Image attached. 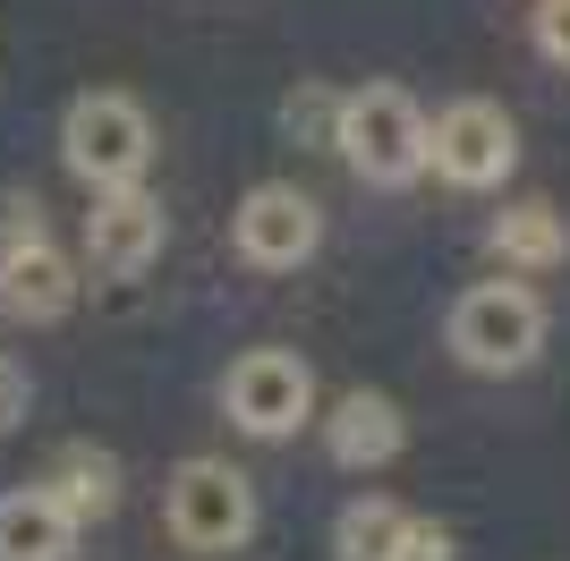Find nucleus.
Listing matches in <instances>:
<instances>
[{"label":"nucleus","mask_w":570,"mask_h":561,"mask_svg":"<svg viewBox=\"0 0 570 561\" xmlns=\"http://www.w3.org/2000/svg\"><path fill=\"white\" fill-rule=\"evenodd\" d=\"M282 128H289V137H307V145H333L341 137V94H289V102H282Z\"/></svg>","instance_id":"2eb2a0df"},{"label":"nucleus","mask_w":570,"mask_h":561,"mask_svg":"<svg viewBox=\"0 0 570 561\" xmlns=\"http://www.w3.org/2000/svg\"><path fill=\"white\" fill-rule=\"evenodd\" d=\"M230 247L238 264H256V273H298V264L324 247V213H315V196H298V187L264 179L238 196L230 213Z\"/></svg>","instance_id":"0eeeda50"},{"label":"nucleus","mask_w":570,"mask_h":561,"mask_svg":"<svg viewBox=\"0 0 570 561\" xmlns=\"http://www.w3.org/2000/svg\"><path fill=\"white\" fill-rule=\"evenodd\" d=\"M170 247V213L154 187H95V213H86V256H95V273H145V264Z\"/></svg>","instance_id":"6e6552de"},{"label":"nucleus","mask_w":570,"mask_h":561,"mask_svg":"<svg viewBox=\"0 0 570 561\" xmlns=\"http://www.w3.org/2000/svg\"><path fill=\"white\" fill-rule=\"evenodd\" d=\"M426 170L452 179V187H502L520 170V128H511V111L485 102V94L443 102V111L426 119Z\"/></svg>","instance_id":"20e7f679"},{"label":"nucleus","mask_w":570,"mask_h":561,"mask_svg":"<svg viewBox=\"0 0 570 561\" xmlns=\"http://www.w3.org/2000/svg\"><path fill=\"white\" fill-rule=\"evenodd\" d=\"M333 154L366 187L426 179V111H417L401 86H357V94H341V137H333Z\"/></svg>","instance_id":"f03ea898"},{"label":"nucleus","mask_w":570,"mask_h":561,"mask_svg":"<svg viewBox=\"0 0 570 561\" xmlns=\"http://www.w3.org/2000/svg\"><path fill=\"white\" fill-rule=\"evenodd\" d=\"M77 528H86V519H77L51 485L0 493V561H69L77 553Z\"/></svg>","instance_id":"9d476101"},{"label":"nucleus","mask_w":570,"mask_h":561,"mask_svg":"<svg viewBox=\"0 0 570 561\" xmlns=\"http://www.w3.org/2000/svg\"><path fill=\"white\" fill-rule=\"evenodd\" d=\"M401 443H409V425L383 392H350L333 417H324V451H333L341 468H383V460H401Z\"/></svg>","instance_id":"9b49d317"},{"label":"nucleus","mask_w":570,"mask_h":561,"mask_svg":"<svg viewBox=\"0 0 570 561\" xmlns=\"http://www.w3.org/2000/svg\"><path fill=\"white\" fill-rule=\"evenodd\" d=\"M60 163L77 170L86 187H137L154 170V119H145L137 94H77L60 111Z\"/></svg>","instance_id":"f257e3e1"},{"label":"nucleus","mask_w":570,"mask_h":561,"mask_svg":"<svg viewBox=\"0 0 570 561\" xmlns=\"http://www.w3.org/2000/svg\"><path fill=\"white\" fill-rule=\"evenodd\" d=\"M546 350V306L528 280H476L452 306V357L476 374H520Z\"/></svg>","instance_id":"7ed1b4c3"},{"label":"nucleus","mask_w":570,"mask_h":561,"mask_svg":"<svg viewBox=\"0 0 570 561\" xmlns=\"http://www.w3.org/2000/svg\"><path fill=\"white\" fill-rule=\"evenodd\" d=\"M43 485L60 493V502H69L77 519H102V511L119 502V468H111V451H69V460L51 468Z\"/></svg>","instance_id":"4468645a"},{"label":"nucleus","mask_w":570,"mask_h":561,"mask_svg":"<svg viewBox=\"0 0 570 561\" xmlns=\"http://www.w3.org/2000/svg\"><path fill=\"white\" fill-rule=\"evenodd\" d=\"M222 409H230L238 434L282 443V434H298V425L315 417V366L298 350H247L222 374Z\"/></svg>","instance_id":"423d86ee"},{"label":"nucleus","mask_w":570,"mask_h":561,"mask_svg":"<svg viewBox=\"0 0 570 561\" xmlns=\"http://www.w3.org/2000/svg\"><path fill=\"white\" fill-rule=\"evenodd\" d=\"M26 238H43V205L35 196H0V256L26 247Z\"/></svg>","instance_id":"f3484780"},{"label":"nucleus","mask_w":570,"mask_h":561,"mask_svg":"<svg viewBox=\"0 0 570 561\" xmlns=\"http://www.w3.org/2000/svg\"><path fill=\"white\" fill-rule=\"evenodd\" d=\"M170 537L188 553H238L256 537V485L230 460H179L170 468Z\"/></svg>","instance_id":"39448f33"},{"label":"nucleus","mask_w":570,"mask_h":561,"mask_svg":"<svg viewBox=\"0 0 570 561\" xmlns=\"http://www.w3.org/2000/svg\"><path fill=\"white\" fill-rule=\"evenodd\" d=\"M401 544H409L401 502H350V511L333 519V553L341 561H401Z\"/></svg>","instance_id":"ddd939ff"},{"label":"nucleus","mask_w":570,"mask_h":561,"mask_svg":"<svg viewBox=\"0 0 570 561\" xmlns=\"http://www.w3.org/2000/svg\"><path fill=\"white\" fill-rule=\"evenodd\" d=\"M26 409H35V383H26V366H18V357H0V434H18V425H26Z\"/></svg>","instance_id":"a211bd4d"},{"label":"nucleus","mask_w":570,"mask_h":561,"mask_svg":"<svg viewBox=\"0 0 570 561\" xmlns=\"http://www.w3.org/2000/svg\"><path fill=\"white\" fill-rule=\"evenodd\" d=\"M485 247H494L511 273H553V264L570 256V222L553 205H511V213H494Z\"/></svg>","instance_id":"f8f14e48"},{"label":"nucleus","mask_w":570,"mask_h":561,"mask_svg":"<svg viewBox=\"0 0 570 561\" xmlns=\"http://www.w3.org/2000/svg\"><path fill=\"white\" fill-rule=\"evenodd\" d=\"M69 306H77V264L51 238H26L0 256V315L9 324H60Z\"/></svg>","instance_id":"1a4fd4ad"},{"label":"nucleus","mask_w":570,"mask_h":561,"mask_svg":"<svg viewBox=\"0 0 570 561\" xmlns=\"http://www.w3.org/2000/svg\"><path fill=\"white\" fill-rule=\"evenodd\" d=\"M537 51L553 69H570V0H537Z\"/></svg>","instance_id":"dca6fc26"}]
</instances>
